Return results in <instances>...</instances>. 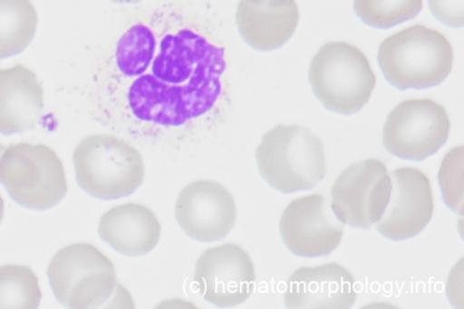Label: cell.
<instances>
[{
  "label": "cell",
  "mask_w": 464,
  "mask_h": 309,
  "mask_svg": "<svg viewBox=\"0 0 464 309\" xmlns=\"http://www.w3.org/2000/svg\"><path fill=\"white\" fill-rule=\"evenodd\" d=\"M0 183L20 205L38 211L54 207L68 192L63 161L43 144L7 147L0 158Z\"/></svg>",
  "instance_id": "7"
},
{
  "label": "cell",
  "mask_w": 464,
  "mask_h": 309,
  "mask_svg": "<svg viewBox=\"0 0 464 309\" xmlns=\"http://www.w3.org/2000/svg\"><path fill=\"white\" fill-rule=\"evenodd\" d=\"M73 163L79 185L99 199L129 196L145 178L140 152L129 141L112 135L84 138L73 153Z\"/></svg>",
  "instance_id": "5"
},
{
  "label": "cell",
  "mask_w": 464,
  "mask_h": 309,
  "mask_svg": "<svg viewBox=\"0 0 464 309\" xmlns=\"http://www.w3.org/2000/svg\"><path fill=\"white\" fill-rule=\"evenodd\" d=\"M44 108V92L37 75L24 65L0 70V134L34 128Z\"/></svg>",
  "instance_id": "16"
},
{
  "label": "cell",
  "mask_w": 464,
  "mask_h": 309,
  "mask_svg": "<svg viewBox=\"0 0 464 309\" xmlns=\"http://www.w3.org/2000/svg\"><path fill=\"white\" fill-rule=\"evenodd\" d=\"M423 0H353L357 16L367 25L388 29L415 18Z\"/></svg>",
  "instance_id": "20"
},
{
  "label": "cell",
  "mask_w": 464,
  "mask_h": 309,
  "mask_svg": "<svg viewBox=\"0 0 464 309\" xmlns=\"http://www.w3.org/2000/svg\"><path fill=\"white\" fill-rule=\"evenodd\" d=\"M450 121L445 108L428 98L399 104L383 126L382 143L392 154L421 161L447 141Z\"/></svg>",
  "instance_id": "8"
},
{
  "label": "cell",
  "mask_w": 464,
  "mask_h": 309,
  "mask_svg": "<svg viewBox=\"0 0 464 309\" xmlns=\"http://www.w3.org/2000/svg\"><path fill=\"white\" fill-rule=\"evenodd\" d=\"M194 281L203 297L218 306H233L254 291L255 266L240 246L226 243L207 249L196 264Z\"/></svg>",
  "instance_id": "11"
},
{
  "label": "cell",
  "mask_w": 464,
  "mask_h": 309,
  "mask_svg": "<svg viewBox=\"0 0 464 309\" xmlns=\"http://www.w3.org/2000/svg\"><path fill=\"white\" fill-rule=\"evenodd\" d=\"M299 17L295 0H240L237 11L241 37L260 52L284 46L294 35Z\"/></svg>",
  "instance_id": "15"
},
{
  "label": "cell",
  "mask_w": 464,
  "mask_h": 309,
  "mask_svg": "<svg viewBox=\"0 0 464 309\" xmlns=\"http://www.w3.org/2000/svg\"><path fill=\"white\" fill-rule=\"evenodd\" d=\"M5 149V146L3 144H0V158H2Z\"/></svg>",
  "instance_id": "25"
},
{
  "label": "cell",
  "mask_w": 464,
  "mask_h": 309,
  "mask_svg": "<svg viewBox=\"0 0 464 309\" xmlns=\"http://www.w3.org/2000/svg\"><path fill=\"white\" fill-rule=\"evenodd\" d=\"M48 276L56 298L70 308L135 306L118 281L113 262L92 244L75 243L59 250L51 260Z\"/></svg>",
  "instance_id": "2"
},
{
  "label": "cell",
  "mask_w": 464,
  "mask_h": 309,
  "mask_svg": "<svg viewBox=\"0 0 464 309\" xmlns=\"http://www.w3.org/2000/svg\"><path fill=\"white\" fill-rule=\"evenodd\" d=\"M99 233L118 252L138 257L157 247L161 225L150 208L130 202L108 211L101 219Z\"/></svg>",
  "instance_id": "17"
},
{
  "label": "cell",
  "mask_w": 464,
  "mask_h": 309,
  "mask_svg": "<svg viewBox=\"0 0 464 309\" xmlns=\"http://www.w3.org/2000/svg\"><path fill=\"white\" fill-rule=\"evenodd\" d=\"M309 80L328 110L351 115L369 101L376 77L366 56L346 42L324 45L313 58Z\"/></svg>",
  "instance_id": "6"
},
{
  "label": "cell",
  "mask_w": 464,
  "mask_h": 309,
  "mask_svg": "<svg viewBox=\"0 0 464 309\" xmlns=\"http://www.w3.org/2000/svg\"><path fill=\"white\" fill-rule=\"evenodd\" d=\"M112 2L118 3V4H137L141 2V0H112Z\"/></svg>",
  "instance_id": "24"
},
{
  "label": "cell",
  "mask_w": 464,
  "mask_h": 309,
  "mask_svg": "<svg viewBox=\"0 0 464 309\" xmlns=\"http://www.w3.org/2000/svg\"><path fill=\"white\" fill-rule=\"evenodd\" d=\"M463 145L451 149L442 160L438 178L446 205L463 214Z\"/></svg>",
  "instance_id": "21"
},
{
  "label": "cell",
  "mask_w": 464,
  "mask_h": 309,
  "mask_svg": "<svg viewBox=\"0 0 464 309\" xmlns=\"http://www.w3.org/2000/svg\"><path fill=\"white\" fill-rule=\"evenodd\" d=\"M102 112L119 135L152 145L198 142L232 108L225 45L176 14L128 29L102 72Z\"/></svg>",
  "instance_id": "1"
},
{
  "label": "cell",
  "mask_w": 464,
  "mask_h": 309,
  "mask_svg": "<svg viewBox=\"0 0 464 309\" xmlns=\"http://www.w3.org/2000/svg\"><path fill=\"white\" fill-rule=\"evenodd\" d=\"M42 289L35 272L24 265L0 267V309L38 308Z\"/></svg>",
  "instance_id": "19"
},
{
  "label": "cell",
  "mask_w": 464,
  "mask_h": 309,
  "mask_svg": "<svg viewBox=\"0 0 464 309\" xmlns=\"http://www.w3.org/2000/svg\"><path fill=\"white\" fill-rule=\"evenodd\" d=\"M37 25L31 0H0V60L22 53L33 42Z\"/></svg>",
  "instance_id": "18"
},
{
  "label": "cell",
  "mask_w": 464,
  "mask_h": 309,
  "mask_svg": "<svg viewBox=\"0 0 464 309\" xmlns=\"http://www.w3.org/2000/svg\"><path fill=\"white\" fill-rule=\"evenodd\" d=\"M256 158L264 179L284 193L313 189L326 173L323 142L297 125H279L268 131Z\"/></svg>",
  "instance_id": "4"
},
{
  "label": "cell",
  "mask_w": 464,
  "mask_h": 309,
  "mask_svg": "<svg viewBox=\"0 0 464 309\" xmlns=\"http://www.w3.org/2000/svg\"><path fill=\"white\" fill-rule=\"evenodd\" d=\"M279 229L287 248L300 257L330 254L342 241L344 224L323 195L298 198L285 208Z\"/></svg>",
  "instance_id": "10"
},
{
  "label": "cell",
  "mask_w": 464,
  "mask_h": 309,
  "mask_svg": "<svg viewBox=\"0 0 464 309\" xmlns=\"http://www.w3.org/2000/svg\"><path fill=\"white\" fill-rule=\"evenodd\" d=\"M453 57L443 34L420 24L388 37L378 52L385 79L401 90L440 84L452 69Z\"/></svg>",
  "instance_id": "3"
},
{
  "label": "cell",
  "mask_w": 464,
  "mask_h": 309,
  "mask_svg": "<svg viewBox=\"0 0 464 309\" xmlns=\"http://www.w3.org/2000/svg\"><path fill=\"white\" fill-rule=\"evenodd\" d=\"M392 176L390 201L376 228L390 239L403 240L430 222L434 209L432 189L428 176L416 168L401 167Z\"/></svg>",
  "instance_id": "13"
},
{
  "label": "cell",
  "mask_w": 464,
  "mask_h": 309,
  "mask_svg": "<svg viewBox=\"0 0 464 309\" xmlns=\"http://www.w3.org/2000/svg\"><path fill=\"white\" fill-rule=\"evenodd\" d=\"M5 205L2 195H0V223H2L5 216Z\"/></svg>",
  "instance_id": "23"
},
{
  "label": "cell",
  "mask_w": 464,
  "mask_h": 309,
  "mask_svg": "<svg viewBox=\"0 0 464 309\" xmlns=\"http://www.w3.org/2000/svg\"><path fill=\"white\" fill-rule=\"evenodd\" d=\"M431 14L450 27H461L464 23L463 0H429Z\"/></svg>",
  "instance_id": "22"
},
{
  "label": "cell",
  "mask_w": 464,
  "mask_h": 309,
  "mask_svg": "<svg viewBox=\"0 0 464 309\" xmlns=\"http://www.w3.org/2000/svg\"><path fill=\"white\" fill-rule=\"evenodd\" d=\"M386 165L367 159L348 166L331 191V207L338 220L353 228L368 229L381 220L392 192Z\"/></svg>",
  "instance_id": "9"
},
{
  "label": "cell",
  "mask_w": 464,
  "mask_h": 309,
  "mask_svg": "<svg viewBox=\"0 0 464 309\" xmlns=\"http://www.w3.org/2000/svg\"><path fill=\"white\" fill-rule=\"evenodd\" d=\"M353 275L337 263L303 267L287 281L285 302L289 308L347 309L357 297Z\"/></svg>",
  "instance_id": "14"
},
{
  "label": "cell",
  "mask_w": 464,
  "mask_h": 309,
  "mask_svg": "<svg viewBox=\"0 0 464 309\" xmlns=\"http://www.w3.org/2000/svg\"><path fill=\"white\" fill-rule=\"evenodd\" d=\"M175 212L186 234L200 241L224 239L237 220V204L231 192L208 180L188 184L179 195Z\"/></svg>",
  "instance_id": "12"
}]
</instances>
